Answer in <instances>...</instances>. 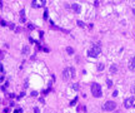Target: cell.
<instances>
[{"label":"cell","instance_id":"6da1fadb","mask_svg":"<svg viewBox=\"0 0 135 113\" xmlns=\"http://www.w3.org/2000/svg\"><path fill=\"white\" fill-rule=\"evenodd\" d=\"M75 77V69L73 67H68L63 70V81L69 82L70 79H73Z\"/></svg>","mask_w":135,"mask_h":113},{"label":"cell","instance_id":"7a4b0ae2","mask_svg":"<svg viewBox=\"0 0 135 113\" xmlns=\"http://www.w3.org/2000/svg\"><path fill=\"white\" fill-rule=\"evenodd\" d=\"M91 94L96 98H100L103 96V89H101V85L99 83H93L91 84Z\"/></svg>","mask_w":135,"mask_h":113},{"label":"cell","instance_id":"3957f363","mask_svg":"<svg viewBox=\"0 0 135 113\" xmlns=\"http://www.w3.org/2000/svg\"><path fill=\"white\" fill-rule=\"evenodd\" d=\"M101 53V48L99 45H93L91 48L88 49V56L90 58H96V56H99Z\"/></svg>","mask_w":135,"mask_h":113},{"label":"cell","instance_id":"277c9868","mask_svg":"<svg viewBox=\"0 0 135 113\" xmlns=\"http://www.w3.org/2000/svg\"><path fill=\"white\" fill-rule=\"evenodd\" d=\"M103 109H104V111H106V112L115 111V109H116V103H115L114 101H108V102H105V103H104Z\"/></svg>","mask_w":135,"mask_h":113},{"label":"cell","instance_id":"5b68a950","mask_svg":"<svg viewBox=\"0 0 135 113\" xmlns=\"http://www.w3.org/2000/svg\"><path fill=\"white\" fill-rule=\"evenodd\" d=\"M124 107L125 108H131L135 107V97H129L124 101Z\"/></svg>","mask_w":135,"mask_h":113},{"label":"cell","instance_id":"8992f818","mask_svg":"<svg viewBox=\"0 0 135 113\" xmlns=\"http://www.w3.org/2000/svg\"><path fill=\"white\" fill-rule=\"evenodd\" d=\"M71 10L74 11V13H80L81 11V6L79 5V4H71Z\"/></svg>","mask_w":135,"mask_h":113},{"label":"cell","instance_id":"52a82bcc","mask_svg":"<svg viewBox=\"0 0 135 113\" xmlns=\"http://www.w3.org/2000/svg\"><path fill=\"white\" fill-rule=\"evenodd\" d=\"M129 68H130V70L135 72V56H133V58L130 59V62H129Z\"/></svg>","mask_w":135,"mask_h":113},{"label":"cell","instance_id":"ba28073f","mask_svg":"<svg viewBox=\"0 0 135 113\" xmlns=\"http://www.w3.org/2000/svg\"><path fill=\"white\" fill-rule=\"evenodd\" d=\"M78 113H86V107L83 104L80 107H78Z\"/></svg>","mask_w":135,"mask_h":113},{"label":"cell","instance_id":"9c48e42d","mask_svg":"<svg viewBox=\"0 0 135 113\" xmlns=\"http://www.w3.org/2000/svg\"><path fill=\"white\" fill-rule=\"evenodd\" d=\"M110 72H111V73H116V72H118V67L115 65V64L111 65V67H110Z\"/></svg>","mask_w":135,"mask_h":113},{"label":"cell","instance_id":"30bf717a","mask_svg":"<svg viewBox=\"0 0 135 113\" xmlns=\"http://www.w3.org/2000/svg\"><path fill=\"white\" fill-rule=\"evenodd\" d=\"M29 50H30L29 45H25V47L23 48V54H28V53H29Z\"/></svg>","mask_w":135,"mask_h":113},{"label":"cell","instance_id":"8fae6325","mask_svg":"<svg viewBox=\"0 0 135 113\" xmlns=\"http://www.w3.org/2000/svg\"><path fill=\"white\" fill-rule=\"evenodd\" d=\"M66 52H68L69 54H74V49H73L71 47H68V48H66Z\"/></svg>","mask_w":135,"mask_h":113},{"label":"cell","instance_id":"7c38bea8","mask_svg":"<svg viewBox=\"0 0 135 113\" xmlns=\"http://www.w3.org/2000/svg\"><path fill=\"white\" fill-rule=\"evenodd\" d=\"M106 85H108V88H111L113 87V82L110 79H106Z\"/></svg>","mask_w":135,"mask_h":113},{"label":"cell","instance_id":"4fadbf2b","mask_svg":"<svg viewBox=\"0 0 135 113\" xmlns=\"http://www.w3.org/2000/svg\"><path fill=\"white\" fill-rule=\"evenodd\" d=\"M73 89H74V90H78V89H79V84H78V83L73 84Z\"/></svg>","mask_w":135,"mask_h":113},{"label":"cell","instance_id":"5bb4252c","mask_svg":"<svg viewBox=\"0 0 135 113\" xmlns=\"http://www.w3.org/2000/svg\"><path fill=\"white\" fill-rule=\"evenodd\" d=\"M78 25H79L80 28H84V27H85V24H84L81 20H78Z\"/></svg>","mask_w":135,"mask_h":113},{"label":"cell","instance_id":"9a60e30c","mask_svg":"<svg viewBox=\"0 0 135 113\" xmlns=\"http://www.w3.org/2000/svg\"><path fill=\"white\" fill-rule=\"evenodd\" d=\"M28 28H29V30H34V29H35L34 24H31V23H30V24H28Z\"/></svg>","mask_w":135,"mask_h":113},{"label":"cell","instance_id":"2e32d148","mask_svg":"<svg viewBox=\"0 0 135 113\" xmlns=\"http://www.w3.org/2000/svg\"><path fill=\"white\" fill-rule=\"evenodd\" d=\"M104 68H105V67H104V64H103V63H100V64H99V67H98V70H104Z\"/></svg>","mask_w":135,"mask_h":113},{"label":"cell","instance_id":"e0dca14e","mask_svg":"<svg viewBox=\"0 0 135 113\" xmlns=\"http://www.w3.org/2000/svg\"><path fill=\"white\" fill-rule=\"evenodd\" d=\"M31 4H33V8H40V5H39V4H38L36 1H33Z\"/></svg>","mask_w":135,"mask_h":113},{"label":"cell","instance_id":"ac0fdd59","mask_svg":"<svg viewBox=\"0 0 135 113\" xmlns=\"http://www.w3.org/2000/svg\"><path fill=\"white\" fill-rule=\"evenodd\" d=\"M78 102V98H75V99H73L71 102H70V106H75V103Z\"/></svg>","mask_w":135,"mask_h":113},{"label":"cell","instance_id":"d6986e66","mask_svg":"<svg viewBox=\"0 0 135 113\" xmlns=\"http://www.w3.org/2000/svg\"><path fill=\"white\" fill-rule=\"evenodd\" d=\"M9 28H10V29H15V24H14V23H10V24H9Z\"/></svg>","mask_w":135,"mask_h":113},{"label":"cell","instance_id":"ffe728a7","mask_svg":"<svg viewBox=\"0 0 135 113\" xmlns=\"http://www.w3.org/2000/svg\"><path fill=\"white\" fill-rule=\"evenodd\" d=\"M34 113H40V109L38 108V107H35V108H34Z\"/></svg>","mask_w":135,"mask_h":113},{"label":"cell","instance_id":"44dd1931","mask_svg":"<svg viewBox=\"0 0 135 113\" xmlns=\"http://www.w3.org/2000/svg\"><path fill=\"white\" fill-rule=\"evenodd\" d=\"M31 96H33V97H36V96H38V92L33 90V92H31Z\"/></svg>","mask_w":135,"mask_h":113},{"label":"cell","instance_id":"7402d4cb","mask_svg":"<svg viewBox=\"0 0 135 113\" xmlns=\"http://www.w3.org/2000/svg\"><path fill=\"white\" fill-rule=\"evenodd\" d=\"M131 93L134 94V97H135V85H134V87L131 88Z\"/></svg>","mask_w":135,"mask_h":113},{"label":"cell","instance_id":"603a6c76","mask_svg":"<svg viewBox=\"0 0 135 113\" xmlns=\"http://www.w3.org/2000/svg\"><path fill=\"white\" fill-rule=\"evenodd\" d=\"M20 22H21V23H25V22H26V19H25V16H24V18H20Z\"/></svg>","mask_w":135,"mask_h":113},{"label":"cell","instance_id":"cb8c5ba5","mask_svg":"<svg viewBox=\"0 0 135 113\" xmlns=\"http://www.w3.org/2000/svg\"><path fill=\"white\" fill-rule=\"evenodd\" d=\"M44 19H48V10H45L44 13Z\"/></svg>","mask_w":135,"mask_h":113},{"label":"cell","instance_id":"d4e9b609","mask_svg":"<svg viewBox=\"0 0 135 113\" xmlns=\"http://www.w3.org/2000/svg\"><path fill=\"white\" fill-rule=\"evenodd\" d=\"M113 96H114V97H118V90H114V93H113Z\"/></svg>","mask_w":135,"mask_h":113},{"label":"cell","instance_id":"484cf974","mask_svg":"<svg viewBox=\"0 0 135 113\" xmlns=\"http://www.w3.org/2000/svg\"><path fill=\"white\" fill-rule=\"evenodd\" d=\"M14 113H21V109H15Z\"/></svg>","mask_w":135,"mask_h":113},{"label":"cell","instance_id":"4316f807","mask_svg":"<svg viewBox=\"0 0 135 113\" xmlns=\"http://www.w3.org/2000/svg\"><path fill=\"white\" fill-rule=\"evenodd\" d=\"M116 113H120V112H116Z\"/></svg>","mask_w":135,"mask_h":113}]
</instances>
